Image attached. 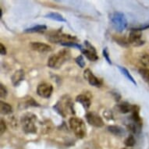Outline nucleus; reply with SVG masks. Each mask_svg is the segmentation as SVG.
Wrapping results in <instances>:
<instances>
[{"label":"nucleus","instance_id":"obj_1","mask_svg":"<svg viewBox=\"0 0 149 149\" xmlns=\"http://www.w3.org/2000/svg\"><path fill=\"white\" fill-rule=\"evenodd\" d=\"M71 52L70 49H63L54 54L48 60V66L52 69H59L66 61L70 59Z\"/></svg>","mask_w":149,"mask_h":149},{"label":"nucleus","instance_id":"obj_2","mask_svg":"<svg viewBox=\"0 0 149 149\" xmlns=\"http://www.w3.org/2000/svg\"><path fill=\"white\" fill-rule=\"evenodd\" d=\"M37 116L31 113H27L21 116L20 123L23 130L26 134H34L37 131L36 127Z\"/></svg>","mask_w":149,"mask_h":149},{"label":"nucleus","instance_id":"obj_3","mask_svg":"<svg viewBox=\"0 0 149 149\" xmlns=\"http://www.w3.org/2000/svg\"><path fill=\"white\" fill-rule=\"evenodd\" d=\"M70 129L77 137L83 138L86 136V126L83 120L77 117H71L69 120Z\"/></svg>","mask_w":149,"mask_h":149},{"label":"nucleus","instance_id":"obj_4","mask_svg":"<svg viewBox=\"0 0 149 149\" xmlns=\"http://www.w3.org/2000/svg\"><path fill=\"white\" fill-rule=\"evenodd\" d=\"M112 25L118 32L123 31L127 27V20L125 15L121 12H114L110 15Z\"/></svg>","mask_w":149,"mask_h":149},{"label":"nucleus","instance_id":"obj_5","mask_svg":"<svg viewBox=\"0 0 149 149\" xmlns=\"http://www.w3.org/2000/svg\"><path fill=\"white\" fill-rule=\"evenodd\" d=\"M53 108L54 109L56 110L57 113H59L63 117L66 116V113H68L69 111H70V113L73 114L75 113L73 109V103L71 102L70 99L67 97L66 98H62V99H60Z\"/></svg>","mask_w":149,"mask_h":149},{"label":"nucleus","instance_id":"obj_6","mask_svg":"<svg viewBox=\"0 0 149 149\" xmlns=\"http://www.w3.org/2000/svg\"><path fill=\"white\" fill-rule=\"evenodd\" d=\"M84 45H85V48H84L81 50V52L90 61H97L98 59V56H97V52H96V49H95V47L93 46L88 41H84Z\"/></svg>","mask_w":149,"mask_h":149},{"label":"nucleus","instance_id":"obj_7","mask_svg":"<svg viewBox=\"0 0 149 149\" xmlns=\"http://www.w3.org/2000/svg\"><path fill=\"white\" fill-rule=\"evenodd\" d=\"M129 44H131L134 46H141L144 44V41L142 40V33L140 31L132 29L129 34L128 38Z\"/></svg>","mask_w":149,"mask_h":149},{"label":"nucleus","instance_id":"obj_8","mask_svg":"<svg viewBox=\"0 0 149 149\" xmlns=\"http://www.w3.org/2000/svg\"><path fill=\"white\" fill-rule=\"evenodd\" d=\"M86 120L90 125L95 127H102L104 126V121L102 118L97 113L90 112L86 114Z\"/></svg>","mask_w":149,"mask_h":149},{"label":"nucleus","instance_id":"obj_9","mask_svg":"<svg viewBox=\"0 0 149 149\" xmlns=\"http://www.w3.org/2000/svg\"><path fill=\"white\" fill-rule=\"evenodd\" d=\"M53 87L51 84L42 83L38 84L37 88V93L42 98H49L52 94Z\"/></svg>","mask_w":149,"mask_h":149},{"label":"nucleus","instance_id":"obj_10","mask_svg":"<svg viewBox=\"0 0 149 149\" xmlns=\"http://www.w3.org/2000/svg\"><path fill=\"white\" fill-rule=\"evenodd\" d=\"M84 78L87 80V81L91 86L97 87V88H99V87L102 86V81L99 78H98L97 77L95 76L94 73L89 69H87V70H84Z\"/></svg>","mask_w":149,"mask_h":149},{"label":"nucleus","instance_id":"obj_11","mask_svg":"<svg viewBox=\"0 0 149 149\" xmlns=\"http://www.w3.org/2000/svg\"><path fill=\"white\" fill-rule=\"evenodd\" d=\"M30 46L33 50L39 52H48L52 50V47L50 45L42 42H33L30 44Z\"/></svg>","mask_w":149,"mask_h":149},{"label":"nucleus","instance_id":"obj_12","mask_svg":"<svg viewBox=\"0 0 149 149\" xmlns=\"http://www.w3.org/2000/svg\"><path fill=\"white\" fill-rule=\"evenodd\" d=\"M24 71L23 70H18L13 73V75L11 77V81L13 86L17 87L20 85V84L24 81Z\"/></svg>","mask_w":149,"mask_h":149},{"label":"nucleus","instance_id":"obj_13","mask_svg":"<svg viewBox=\"0 0 149 149\" xmlns=\"http://www.w3.org/2000/svg\"><path fill=\"white\" fill-rule=\"evenodd\" d=\"M135 105H130V103L128 102H122L120 104H118L116 106V109H117V111L120 113H123V114H126V113H132V111L134 109Z\"/></svg>","mask_w":149,"mask_h":149},{"label":"nucleus","instance_id":"obj_14","mask_svg":"<svg viewBox=\"0 0 149 149\" xmlns=\"http://www.w3.org/2000/svg\"><path fill=\"white\" fill-rule=\"evenodd\" d=\"M76 102H77L80 103L82 105L85 109H88L91 106V99L90 98L87 96L86 95H84V94H81V95H79L76 97Z\"/></svg>","mask_w":149,"mask_h":149},{"label":"nucleus","instance_id":"obj_15","mask_svg":"<svg viewBox=\"0 0 149 149\" xmlns=\"http://www.w3.org/2000/svg\"><path fill=\"white\" fill-rule=\"evenodd\" d=\"M107 130L109 132L113 134V135H116V136H119V137H122L126 134L125 130L120 126H115V125L109 126Z\"/></svg>","mask_w":149,"mask_h":149},{"label":"nucleus","instance_id":"obj_16","mask_svg":"<svg viewBox=\"0 0 149 149\" xmlns=\"http://www.w3.org/2000/svg\"><path fill=\"white\" fill-rule=\"evenodd\" d=\"M20 106H23V109H26L28 107H38L40 105L34 100V98L27 97V98H24L23 99V102L20 103Z\"/></svg>","mask_w":149,"mask_h":149},{"label":"nucleus","instance_id":"obj_17","mask_svg":"<svg viewBox=\"0 0 149 149\" xmlns=\"http://www.w3.org/2000/svg\"><path fill=\"white\" fill-rule=\"evenodd\" d=\"M0 111H1V114H3V115H10L13 113V108L10 104L1 101L0 102Z\"/></svg>","mask_w":149,"mask_h":149},{"label":"nucleus","instance_id":"obj_18","mask_svg":"<svg viewBox=\"0 0 149 149\" xmlns=\"http://www.w3.org/2000/svg\"><path fill=\"white\" fill-rule=\"evenodd\" d=\"M141 127L142 125L138 124L137 123L131 122L130 123L127 125V128L129 129V130L130 132H132L133 134H138L141 132Z\"/></svg>","mask_w":149,"mask_h":149},{"label":"nucleus","instance_id":"obj_19","mask_svg":"<svg viewBox=\"0 0 149 149\" xmlns=\"http://www.w3.org/2000/svg\"><path fill=\"white\" fill-rule=\"evenodd\" d=\"M45 17L49 18V19H51V20H56V21H59V22H66V19L58 13H49L45 15Z\"/></svg>","mask_w":149,"mask_h":149},{"label":"nucleus","instance_id":"obj_20","mask_svg":"<svg viewBox=\"0 0 149 149\" xmlns=\"http://www.w3.org/2000/svg\"><path fill=\"white\" fill-rule=\"evenodd\" d=\"M46 29L47 27L45 25H36L34 27H30V28L24 30V32H27V33H35V32L44 31Z\"/></svg>","mask_w":149,"mask_h":149},{"label":"nucleus","instance_id":"obj_21","mask_svg":"<svg viewBox=\"0 0 149 149\" xmlns=\"http://www.w3.org/2000/svg\"><path fill=\"white\" fill-rule=\"evenodd\" d=\"M118 67H119V69H120V70L121 71V73H122L130 81H131L134 85L137 86V82H136V81L134 79V77L131 76V74L130 73V72L127 70V69L125 68V67H122V66H118Z\"/></svg>","mask_w":149,"mask_h":149},{"label":"nucleus","instance_id":"obj_22","mask_svg":"<svg viewBox=\"0 0 149 149\" xmlns=\"http://www.w3.org/2000/svg\"><path fill=\"white\" fill-rule=\"evenodd\" d=\"M139 74L141 75L144 81L146 82L148 84H149V69L141 68L139 70Z\"/></svg>","mask_w":149,"mask_h":149},{"label":"nucleus","instance_id":"obj_23","mask_svg":"<svg viewBox=\"0 0 149 149\" xmlns=\"http://www.w3.org/2000/svg\"><path fill=\"white\" fill-rule=\"evenodd\" d=\"M140 63L143 65L144 66L148 67L149 66V54L144 53L142 54L141 56L139 58Z\"/></svg>","mask_w":149,"mask_h":149},{"label":"nucleus","instance_id":"obj_24","mask_svg":"<svg viewBox=\"0 0 149 149\" xmlns=\"http://www.w3.org/2000/svg\"><path fill=\"white\" fill-rule=\"evenodd\" d=\"M60 45H63V46L66 47H73V48H77V49H80V50H82L84 49L83 46L81 45L78 44L75 42H63V43H61Z\"/></svg>","mask_w":149,"mask_h":149},{"label":"nucleus","instance_id":"obj_25","mask_svg":"<svg viewBox=\"0 0 149 149\" xmlns=\"http://www.w3.org/2000/svg\"><path fill=\"white\" fill-rule=\"evenodd\" d=\"M135 143H136V141H135L134 137L133 135H130L129 137H127L124 141L125 145L127 147L134 146Z\"/></svg>","mask_w":149,"mask_h":149},{"label":"nucleus","instance_id":"obj_26","mask_svg":"<svg viewBox=\"0 0 149 149\" xmlns=\"http://www.w3.org/2000/svg\"><path fill=\"white\" fill-rule=\"evenodd\" d=\"M75 62H76L77 64L80 67H81V68H84V67L85 66V61H84V59L83 56H81V55L77 57L76 59H75Z\"/></svg>","mask_w":149,"mask_h":149},{"label":"nucleus","instance_id":"obj_27","mask_svg":"<svg viewBox=\"0 0 149 149\" xmlns=\"http://www.w3.org/2000/svg\"><path fill=\"white\" fill-rule=\"evenodd\" d=\"M8 95V91L7 89L6 88L5 86H3L2 84L0 85V97L2 98H6Z\"/></svg>","mask_w":149,"mask_h":149},{"label":"nucleus","instance_id":"obj_28","mask_svg":"<svg viewBox=\"0 0 149 149\" xmlns=\"http://www.w3.org/2000/svg\"><path fill=\"white\" fill-rule=\"evenodd\" d=\"M102 54H103V56L105 57V59H106V61H107L108 63H109V64H112L111 59H110L109 56V52H108L107 48H105V49H103Z\"/></svg>","mask_w":149,"mask_h":149},{"label":"nucleus","instance_id":"obj_29","mask_svg":"<svg viewBox=\"0 0 149 149\" xmlns=\"http://www.w3.org/2000/svg\"><path fill=\"white\" fill-rule=\"evenodd\" d=\"M116 42H117L118 44H120L121 46L127 47L129 45V42H127V41H126L125 39H123V38H121V39H116Z\"/></svg>","mask_w":149,"mask_h":149},{"label":"nucleus","instance_id":"obj_30","mask_svg":"<svg viewBox=\"0 0 149 149\" xmlns=\"http://www.w3.org/2000/svg\"><path fill=\"white\" fill-rule=\"evenodd\" d=\"M0 131H1V134H3V133L5 132L6 130V126L5 122L3 120H1V123H0Z\"/></svg>","mask_w":149,"mask_h":149},{"label":"nucleus","instance_id":"obj_31","mask_svg":"<svg viewBox=\"0 0 149 149\" xmlns=\"http://www.w3.org/2000/svg\"><path fill=\"white\" fill-rule=\"evenodd\" d=\"M103 114H104V116H105L106 119H108V120H113V114H112V113H111V111H105L104 113H103Z\"/></svg>","mask_w":149,"mask_h":149},{"label":"nucleus","instance_id":"obj_32","mask_svg":"<svg viewBox=\"0 0 149 149\" xmlns=\"http://www.w3.org/2000/svg\"><path fill=\"white\" fill-rule=\"evenodd\" d=\"M0 54H1L2 56H5V55H6V47L4 46L2 43L0 44Z\"/></svg>","mask_w":149,"mask_h":149},{"label":"nucleus","instance_id":"obj_33","mask_svg":"<svg viewBox=\"0 0 149 149\" xmlns=\"http://www.w3.org/2000/svg\"><path fill=\"white\" fill-rule=\"evenodd\" d=\"M149 28V24H144L143 26H141L139 27H136V28H133V29L134 30H137V31H141L143 30H145V29H148Z\"/></svg>","mask_w":149,"mask_h":149},{"label":"nucleus","instance_id":"obj_34","mask_svg":"<svg viewBox=\"0 0 149 149\" xmlns=\"http://www.w3.org/2000/svg\"><path fill=\"white\" fill-rule=\"evenodd\" d=\"M113 96H114V98L116 101H120V98H121V96L119 94L118 92H115V93H113Z\"/></svg>","mask_w":149,"mask_h":149},{"label":"nucleus","instance_id":"obj_35","mask_svg":"<svg viewBox=\"0 0 149 149\" xmlns=\"http://www.w3.org/2000/svg\"><path fill=\"white\" fill-rule=\"evenodd\" d=\"M123 149H127V148H123Z\"/></svg>","mask_w":149,"mask_h":149}]
</instances>
